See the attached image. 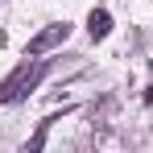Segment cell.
I'll return each mask as SVG.
<instances>
[{
	"label": "cell",
	"instance_id": "6da1fadb",
	"mask_svg": "<svg viewBox=\"0 0 153 153\" xmlns=\"http://www.w3.org/2000/svg\"><path fill=\"white\" fill-rule=\"evenodd\" d=\"M46 71H50L46 58H25L13 75L0 83V103H17V100H25L29 91H37V83L46 79Z\"/></svg>",
	"mask_w": 153,
	"mask_h": 153
},
{
	"label": "cell",
	"instance_id": "7a4b0ae2",
	"mask_svg": "<svg viewBox=\"0 0 153 153\" xmlns=\"http://www.w3.org/2000/svg\"><path fill=\"white\" fill-rule=\"evenodd\" d=\"M66 37H71V25H66V21H62V25L42 29V33H37V37H33V42L25 46V58H42V54H50L54 46H62Z\"/></svg>",
	"mask_w": 153,
	"mask_h": 153
},
{
	"label": "cell",
	"instance_id": "3957f363",
	"mask_svg": "<svg viewBox=\"0 0 153 153\" xmlns=\"http://www.w3.org/2000/svg\"><path fill=\"white\" fill-rule=\"evenodd\" d=\"M87 33H91L95 42H103V37L112 33V17H108L103 8H91V17H87Z\"/></svg>",
	"mask_w": 153,
	"mask_h": 153
},
{
	"label": "cell",
	"instance_id": "277c9868",
	"mask_svg": "<svg viewBox=\"0 0 153 153\" xmlns=\"http://www.w3.org/2000/svg\"><path fill=\"white\" fill-rule=\"evenodd\" d=\"M50 124H54V120H42V124L33 128V137L25 141V149H21V153H42V149H46V137H50Z\"/></svg>",
	"mask_w": 153,
	"mask_h": 153
}]
</instances>
